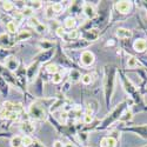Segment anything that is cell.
<instances>
[{
    "mask_svg": "<svg viewBox=\"0 0 147 147\" xmlns=\"http://www.w3.org/2000/svg\"><path fill=\"white\" fill-rule=\"evenodd\" d=\"M104 94L107 107L109 108L112 100V95L115 88V77H117V67L114 65H106L104 67Z\"/></svg>",
    "mask_w": 147,
    "mask_h": 147,
    "instance_id": "1",
    "label": "cell"
},
{
    "mask_svg": "<svg viewBox=\"0 0 147 147\" xmlns=\"http://www.w3.org/2000/svg\"><path fill=\"white\" fill-rule=\"evenodd\" d=\"M126 105H127V102H126V101H124V102H121V104L117 105V106H115V108L113 109V111H112L111 113H109V115L102 120L101 126H99L98 128H99V129H105V128H107V127L111 126V125L113 124V122H115L117 120L121 119L122 113H124V111L126 109Z\"/></svg>",
    "mask_w": 147,
    "mask_h": 147,
    "instance_id": "2",
    "label": "cell"
},
{
    "mask_svg": "<svg viewBox=\"0 0 147 147\" xmlns=\"http://www.w3.org/2000/svg\"><path fill=\"white\" fill-rule=\"evenodd\" d=\"M28 115L31 119L33 120H38V121H42L46 119V111H45V108L38 104V102H33L28 107Z\"/></svg>",
    "mask_w": 147,
    "mask_h": 147,
    "instance_id": "3",
    "label": "cell"
},
{
    "mask_svg": "<svg viewBox=\"0 0 147 147\" xmlns=\"http://www.w3.org/2000/svg\"><path fill=\"white\" fill-rule=\"evenodd\" d=\"M119 74H120V77H121V81H122V85H124L125 91L131 95L132 99L136 100V102L140 104V102H141V99H140V96H139V94H138L137 87L134 86V85L124 76V73H122V72H119Z\"/></svg>",
    "mask_w": 147,
    "mask_h": 147,
    "instance_id": "4",
    "label": "cell"
},
{
    "mask_svg": "<svg viewBox=\"0 0 147 147\" xmlns=\"http://www.w3.org/2000/svg\"><path fill=\"white\" fill-rule=\"evenodd\" d=\"M95 61V57L93 54V52L91 51H84L80 55V63L84 67H90L94 64Z\"/></svg>",
    "mask_w": 147,
    "mask_h": 147,
    "instance_id": "5",
    "label": "cell"
},
{
    "mask_svg": "<svg viewBox=\"0 0 147 147\" xmlns=\"http://www.w3.org/2000/svg\"><path fill=\"white\" fill-rule=\"evenodd\" d=\"M40 65L38 61H34V63H32L27 69H26V78H28V80H34L36 77H38L39 74V71H40Z\"/></svg>",
    "mask_w": 147,
    "mask_h": 147,
    "instance_id": "6",
    "label": "cell"
},
{
    "mask_svg": "<svg viewBox=\"0 0 147 147\" xmlns=\"http://www.w3.org/2000/svg\"><path fill=\"white\" fill-rule=\"evenodd\" d=\"M19 65H20V63H19L18 58H16V57H13V55H9V57L5 60V67H6L9 72H12V73L19 71Z\"/></svg>",
    "mask_w": 147,
    "mask_h": 147,
    "instance_id": "7",
    "label": "cell"
},
{
    "mask_svg": "<svg viewBox=\"0 0 147 147\" xmlns=\"http://www.w3.org/2000/svg\"><path fill=\"white\" fill-rule=\"evenodd\" d=\"M127 132H133L138 134L139 137L147 139V125H140V126H133V127H126L124 128Z\"/></svg>",
    "mask_w": 147,
    "mask_h": 147,
    "instance_id": "8",
    "label": "cell"
},
{
    "mask_svg": "<svg viewBox=\"0 0 147 147\" xmlns=\"http://www.w3.org/2000/svg\"><path fill=\"white\" fill-rule=\"evenodd\" d=\"M132 8V3L131 1H117L115 3V9L119 12L120 14H127L131 12Z\"/></svg>",
    "mask_w": 147,
    "mask_h": 147,
    "instance_id": "9",
    "label": "cell"
},
{
    "mask_svg": "<svg viewBox=\"0 0 147 147\" xmlns=\"http://www.w3.org/2000/svg\"><path fill=\"white\" fill-rule=\"evenodd\" d=\"M53 55H54V48H52V50H48V51H42L40 54H38V55L35 57V60L34 61H38L39 64H45Z\"/></svg>",
    "mask_w": 147,
    "mask_h": 147,
    "instance_id": "10",
    "label": "cell"
},
{
    "mask_svg": "<svg viewBox=\"0 0 147 147\" xmlns=\"http://www.w3.org/2000/svg\"><path fill=\"white\" fill-rule=\"evenodd\" d=\"M82 12L87 19H94L96 17V11H95L94 6L91 5L90 3H85L82 5Z\"/></svg>",
    "mask_w": 147,
    "mask_h": 147,
    "instance_id": "11",
    "label": "cell"
},
{
    "mask_svg": "<svg viewBox=\"0 0 147 147\" xmlns=\"http://www.w3.org/2000/svg\"><path fill=\"white\" fill-rule=\"evenodd\" d=\"M20 129L21 132L25 133V136H30V134H32L35 131V125L32 121H24L20 125Z\"/></svg>",
    "mask_w": 147,
    "mask_h": 147,
    "instance_id": "12",
    "label": "cell"
},
{
    "mask_svg": "<svg viewBox=\"0 0 147 147\" xmlns=\"http://www.w3.org/2000/svg\"><path fill=\"white\" fill-rule=\"evenodd\" d=\"M91 42L85 40V39H81V40H76V41H72L69 45H67V47L72 48V50H81V48H85L90 46Z\"/></svg>",
    "mask_w": 147,
    "mask_h": 147,
    "instance_id": "13",
    "label": "cell"
},
{
    "mask_svg": "<svg viewBox=\"0 0 147 147\" xmlns=\"http://www.w3.org/2000/svg\"><path fill=\"white\" fill-rule=\"evenodd\" d=\"M14 45V42L12 41V39L9 38L8 34H1L0 35V47L1 48H5V50H8L9 47H12Z\"/></svg>",
    "mask_w": 147,
    "mask_h": 147,
    "instance_id": "14",
    "label": "cell"
},
{
    "mask_svg": "<svg viewBox=\"0 0 147 147\" xmlns=\"http://www.w3.org/2000/svg\"><path fill=\"white\" fill-rule=\"evenodd\" d=\"M133 48L134 51L138 52V53H142L147 50V41L144 39H137L133 44Z\"/></svg>",
    "mask_w": 147,
    "mask_h": 147,
    "instance_id": "15",
    "label": "cell"
},
{
    "mask_svg": "<svg viewBox=\"0 0 147 147\" xmlns=\"http://www.w3.org/2000/svg\"><path fill=\"white\" fill-rule=\"evenodd\" d=\"M117 139L112 136H109V137H105L101 139L100 141V147H117Z\"/></svg>",
    "mask_w": 147,
    "mask_h": 147,
    "instance_id": "16",
    "label": "cell"
},
{
    "mask_svg": "<svg viewBox=\"0 0 147 147\" xmlns=\"http://www.w3.org/2000/svg\"><path fill=\"white\" fill-rule=\"evenodd\" d=\"M117 36L119 39H129L132 36V31H129L127 28H118Z\"/></svg>",
    "mask_w": 147,
    "mask_h": 147,
    "instance_id": "17",
    "label": "cell"
},
{
    "mask_svg": "<svg viewBox=\"0 0 147 147\" xmlns=\"http://www.w3.org/2000/svg\"><path fill=\"white\" fill-rule=\"evenodd\" d=\"M76 26H77V20H76V18L68 17V18L65 19V21H64V27H65V28L73 31Z\"/></svg>",
    "mask_w": 147,
    "mask_h": 147,
    "instance_id": "18",
    "label": "cell"
},
{
    "mask_svg": "<svg viewBox=\"0 0 147 147\" xmlns=\"http://www.w3.org/2000/svg\"><path fill=\"white\" fill-rule=\"evenodd\" d=\"M98 32H96V30H88V31H85V33H84V36H85V40H87V41H93V40H95L96 38H98Z\"/></svg>",
    "mask_w": 147,
    "mask_h": 147,
    "instance_id": "19",
    "label": "cell"
},
{
    "mask_svg": "<svg viewBox=\"0 0 147 147\" xmlns=\"http://www.w3.org/2000/svg\"><path fill=\"white\" fill-rule=\"evenodd\" d=\"M78 36H79V32H78L77 30H73V31H69L68 33H66V34H65L64 39H65L66 41L72 42V41L78 40Z\"/></svg>",
    "mask_w": 147,
    "mask_h": 147,
    "instance_id": "20",
    "label": "cell"
},
{
    "mask_svg": "<svg viewBox=\"0 0 147 147\" xmlns=\"http://www.w3.org/2000/svg\"><path fill=\"white\" fill-rule=\"evenodd\" d=\"M0 92L5 96L8 94V84L1 76H0Z\"/></svg>",
    "mask_w": 147,
    "mask_h": 147,
    "instance_id": "21",
    "label": "cell"
},
{
    "mask_svg": "<svg viewBox=\"0 0 147 147\" xmlns=\"http://www.w3.org/2000/svg\"><path fill=\"white\" fill-rule=\"evenodd\" d=\"M11 146L12 147H22V137L21 136H14L11 139Z\"/></svg>",
    "mask_w": 147,
    "mask_h": 147,
    "instance_id": "22",
    "label": "cell"
},
{
    "mask_svg": "<svg viewBox=\"0 0 147 147\" xmlns=\"http://www.w3.org/2000/svg\"><path fill=\"white\" fill-rule=\"evenodd\" d=\"M81 74H80V72L78 69H72L69 72V78H71V81L72 82H76L78 80H81Z\"/></svg>",
    "mask_w": 147,
    "mask_h": 147,
    "instance_id": "23",
    "label": "cell"
},
{
    "mask_svg": "<svg viewBox=\"0 0 147 147\" xmlns=\"http://www.w3.org/2000/svg\"><path fill=\"white\" fill-rule=\"evenodd\" d=\"M31 36H32V34H31V32H30V31L24 30V31H20V32H19V34H18V40L24 41V40L30 39Z\"/></svg>",
    "mask_w": 147,
    "mask_h": 147,
    "instance_id": "24",
    "label": "cell"
},
{
    "mask_svg": "<svg viewBox=\"0 0 147 147\" xmlns=\"http://www.w3.org/2000/svg\"><path fill=\"white\" fill-rule=\"evenodd\" d=\"M140 65V63L138 61V59L136 57H129L127 59V67L128 68H136Z\"/></svg>",
    "mask_w": 147,
    "mask_h": 147,
    "instance_id": "25",
    "label": "cell"
},
{
    "mask_svg": "<svg viewBox=\"0 0 147 147\" xmlns=\"http://www.w3.org/2000/svg\"><path fill=\"white\" fill-rule=\"evenodd\" d=\"M6 30L8 31V33L14 34V33H17V31H18V26H17V24H16L14 21H8V22L6 24Z\"/></svg>",
    "mask_w": 147,
    "mask_h": 147,
    "instance_id": "26",
    "label": "cell"
},
{
    "mask_svg": "<svg viewBox=\"0 0 147 147\" xmlns=\"http://www.w3.org/2000/svg\"><path fill=\"white\" fill-rule=\"evenodd\" d=\"M45 69H46L47 73H50V74H52V76L59 72V67L55 64H48V65H46L45 66Z\"/></svg>",
    "mask_w": 147,
    "mask_h": 147,
    "instance_id": "27",
    "label": "cell"
},
{
    "mask_svg": "<svg viewBox=\"0 0 147 147\" xmlns=\"http://www.w3.org/2000/svg\"><path fill=\"white\" fill-rule=\"evenodd\" d=\"M33 12H34V9L32 8V7H30V6H25L22 9H21V16L22 17H28V18H31V17H33Z\"/></svg>",
    "mask_w": 147,
    "mask_h": 147,
    "instance_id": "28",
    "label": "cell"
},
{
    "mask_svg": "<svg viewBox=\"0 0 147 147\" xmlns=\"http://www.w3.org/2000/svg\"><path fill=\"white\" fill-rule=\"evenodd\" d=\"M34 142V139L31 136H24L22 137V146L24 147H31Z\"/></svg>",
    "mask_w": 147,
    "mask_h": 147,
    "instance_id": "29",
    "label": "cell"
},
{
    "mask_svg": "<svg viewBox=\"0 0 147 147\" xmlns=\"http://www.w3.org/2000/svg\"><path fill=\"white\" fill-rule=\"evenodd\" d=\"M39 47L41 48L42 51H48V50H52V48H53V44L50 42V41L44 40V41H40L39 42Z\"/></svg>",
    "mask_w": 147,
    "mask_h": 147,
    "instance_id": "30",
    "label": "cell"
},
{
    "mask_svg": "<svg viewBox=\"0 0 147 147\" xmlns=\"http://www.w3.org/2000/svg\"><path fill=\"white\" fill-rule=\"evenodd\" d=\"M81 82L84 85H91L93 82V76L90 74V73H88V74H84L81 77Z\"/></svg>",
    "mask_w": 147,
    "mask_h": 147,
    "instance_id": "31",
    "label": "cell"
},
{
    "mask_svg": "<svg viewBox=\"0 0 147 147\" xmlns=\"http://www.w3.org/2000/svg\"><path fill=\"white\" fill-rule=\"evenodd\" d=\"M52 6V8H53V12L54 13H63V11H64V6H63V4L61 3H54L53 5H51Z\"/></svg>",
    "mask_w": 147,
    "mask_h": 147,
    "instance_id": "32",
    "label": "cell"
},
{
    "mask_svg": "<svg viewBox=\"0 0 147 147\" xmlns=\"http://www.w3.org/2000/svg\"><path fill=\"white\" fill-rule=\"evenodd\" d=\"M14 8V4L12 1H3V9L6 12H11Z\"/></svg>",
    "mask_w": 147,
    "mask_h": 147,
    "instance_id": "33",
    "label": "cell"
},
{
    "mask_svg": "<svg viewBox=\"0 0 147 147\" xmlns=\"http://www.w3.org/2000/svg\"><path fill=\"white\" fill-rule=\"evenodd\" d=\"M61 81H63V74H61L60 72L55 73V74L52 76V82L53 84H60Z\"/></svg>",
    "mask_w": 147,
    "mask_h": 147,
    "instance_id": "34",
    "label": "cell"
},
{
    "mask_svg": "<svg viewBox=\"0 0 147 147\" xmlns=\"http://www.w3.org/2000/svg\"><path fill=\"white\" fill-rule=\"evenodd\" d=\"M9 55H11V53L8 52V50H5V48L0 47V61H1V60H6Z\"/></svg>",
    "mask_w": 147,
    "mask_h": 147,
    "instance_id": "35",
    "label": "cell"
},
{
    "mask_svg": "<svg viewBox=\"0 0 147 147\" xmlns=\"http://www.w3.org/2000/svg\"><path fill=\"white\" fill-rule=\"evenodd\" d=\"M53 17H54L53 8H52V6H48L45 11V18L46 19H53Z\"/></svg>",
    "mask_w": 147,
    "mask_h": 147,
    "instance_id": "36",
    "label": "cell"
},
{
    "mask_svg": "<svg viewBox=\"0 0 147 147\" xmlns=\"http://www.w3.org/2000/svg\"><path fill=\"white\" fill-rule=\"evenodd\" d=\"M28 24H30V25H31L32 27H34V28H35V27H38V26L40 25L41 22H40L38 19H36V18H34V17H31V18L28 19Z\"/></svg>",
    "mask_w": 147,
    "mask_h": 147,
    "instance_id": "37",
    "label": "cell"
},
{
    "mask_svg": "<svg viewBox=\"0 0 147 147\" xmlns=\"http://www.w3.org/2000/svg\"><path fill=\"white\" fill-rule=\"evenodd\" d=\"M93 121V114L92 113H86L84 115V124H86V125H88V124H91V122Z\"/></svg>",
    "mask_w": 147,
    "mask_h": 147,
    "instance_id": "38",
    "label": "cell"
},
{
    "mask_svg": "<svg viewBox=\"0 0 147 147\" xmlns=\"http://www.w3.org/2000/svg\"><path fill=\"white\" fill-rule=\"evenodd\" d=\"M55 33H57V35L59 36V38H64L65 34H66L65 28H63V27H58V28L55 30Z\"/></svg>",
    "mask_w": 147,
    "mask_h": 147,
    "instance_id": "39",
    "label": "cell"
},
{
    "mask_svg": "<svg viewBox=\"0 0 147 147\" xmlns=\"http://www.w3.org/2000/svg\"><path fill=\"white\" fill-rule=\"evenodd\" d=\"M35 31L38 32V33H45V32L47 31V26L44 25V24H40L38 27H35Z\"/></svg>",
    "mask_w": 147,
    "mask_h": 147,
    "instance_id": "40",
    "label": "cell"
},
{
    "mask_svg": "<svg viewBox=\"0 0 147 147\" xmlns=\"http://www.w3.org/2000/svg\"><path fill=\"white\" fill-rule=\"evenodd\" d=\"M33 4L30 6V7H32L33 9H36V8H40L41 7V1H32Z\"/></svg>",
    "mask_w": 147,
    "mask_h": 147,
    "instance_id": "41",
    "label": "cell"
},
{
    "mask_svg": "<svg viewBox=\"0 0 147 147\" xmlns=\"http://www.w3.org/2000/svg\"><path fill=\"white\" fill-rule=\"evenodd\" d=\"M53 147H65V145L63 144V142H61V141H54L53 142Z\"/></svg>",
    "mask_w": 147,
    "mask_h": 147,
    "instance_id": "42",
    "label": "cell"
},
{
    "mask_svg": "<svg viewBox=\"0 0 147 147\" xmlns=\"http://www.w3.org/2000/svg\"><path fill=\"white\" fill-rule=\"evenodd\" d=\"M31 147H44L39 141H36V140H34V142H33V145L31 146Z\"/></svg>",
    "mask_w": 147,
    "mask_h": 147,
    "instance_id": "43",
    "label": "cell"
},
{
    "mask_svg": "<svg viewBox=\"0 0 147 147\" xmlns=\"http://www.w3.org/2000/svg\"><path fill=\"white\" fill-rule=\"evenodd\" d=\"M65 147H77L74 144H71V142H68V144H66L65 145Z\"/></svg>",
    "mask_w": 147,
    "mask_h": 147,
    "instance_id": "44",
    "label": "cell"
},
{
    "mask_svg": "<svg viewBox=\"0 0 147 147\" xmlns=\"http://www.w3.org/2000/svg\"><path fill=\"white\" fill-rule=\"evenodd\" d=\"M142 147H147V145H146V146H142Z\"/></svg>",
    "mask_w": 147,
    "mask_h": 147,
    "instance_id": "45",
    "label": "cell"
},
{
    "mask_svg": "<svg viewBox=\"0 0 147 147\" xmlns=\"http://www.w3.org/2000/svg\"><path fill=\"white\" fill-rule=\"evenodd\" d=\"M91 147H92V146H91Z\"/></svg>",
    "mask_w": 147,
    "mask_h": 147,
    "instance_id": "46",
    "label": "cell"
}]
</instances>
